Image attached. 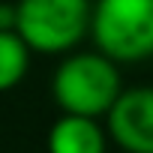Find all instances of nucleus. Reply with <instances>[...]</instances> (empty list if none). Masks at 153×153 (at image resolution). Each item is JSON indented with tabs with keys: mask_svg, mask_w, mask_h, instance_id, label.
<instances>
[{
	"mask_svg": "<svg viewBox=\"0 0 153 153\" xmlns=\"http://www.w3.org/2000/svg\"><path fill=\"white\" fill-rule=\"evenodd\" d=\"M123 90L117 60L93 51H75L60 60L51 75V96L66 114L105 117Z\"/></svg>",
	"mask_w": 153,
	"mask_h": 153,
	"instance_id": "nucleus-1",
	"label": "nucleus"
},
{
	"mask_svg": "<svg viewBox=\"0 0 153 153\" xmlns=\"http://www.w3.org/2000/svg\"><path fill=\"white\" fill-rule=\"evenodd\" d=\"M15 30L36 54H69L90 33V0H15Z\"/></svg>",
	"mask_w": 153,
	"mask_h": 153,
	"instance_id": "nucleus-2",
	"label": "nucleus"
},
{
	"mask_svg": "<svg viewBox=\"0 0 153 153\" xmlns=\"http://www.w3.org/2000/svg\"><path fill=\"white\" fill-rule=\"evenodd\" d=\"M90 36L117 63L153 57V0H96Z\"/></svg>",
	"mask_w": 153,
	"mask_h": 153,
	"instance_id": "nucleus-3",
	"label": "nucleus"
},
{
	"mask_svg": "<svg viewBox=\"0 0 153 153\" xmlns=\"http://www.w3.org/2000/svg\"><path fill=\"white\" fill-rule=\"evenodd\" d=\"M108 120V138L126 153H153V87H123Z\"/></svg>",
	"mask_w": 153,
	"mask_h": 153,
	"instance_id": "nucleus-4",
	"label": "nucleus"
},
{
	"mask_svg": "<svg viewBox=\"0 0 153 153\" xmlns=\"http://www.w3.org/2000/svg\"><path fill=\"white\" fill-rule=\"evenodd\" d=\"M108 132L99 126V117L87 114H60L45 138L48 153H105Z\"/></svg>",
	"mask_w": 153,
	"mask_h": 153,
	"instance_id": "nucleus-5",
	"label": "nucleus"
},
{
	"mask_svg": "<svg viewBox=\"0 0 153 153\" xmlns=\"http://www.w3.org/2000/svg\"><path fill=\"white\" fill-rule=\"evenodd\" d=\"M33 48L18 30H0V93L15 90L30 69Z\"/></svg>",
	"mask_w": 153,
	"mask_h": 153,
	"instance_id": "nucleus-6",
	"label": "nucleus"
},
{
	"mask_svg": "<svg viewBox=\"0 0 153 153\" xmlns=\"http://www.w3.org/2000/svg\"><path fill=\"white\" fill-rule=\"evenodd\" d=\"M18 24V3L0 0V30H15Z\"/></svg>",
	"mask_w": 153,
	"mask_h": 153,
	"instance_id": "nucleus-7",
	"label": "nucleus"
}]
</instances>
